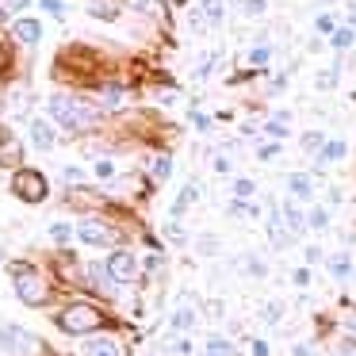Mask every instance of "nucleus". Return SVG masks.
<instances>
[{
  "instance_id": "obj_1",
  "label": "nucleus",
  "mask_w": 356,
  "mask_h": 356,
  "mask_svg": "<svg viewBox=\"0 0 356 356\" xmlns=\"http://www.w3.org/2000/svg\"><path fill=\"white\" fill-rule=\"evenodd\" d=\"M50 115H54L65 131H81V127H88L96 119V108L73 100V96H50Z\"/></svg>"
},
{
  "instance_id": "obj_2",
  "label": "nucleus",
  "mask_w": 356,
  "mask_h": 356,
  "mask_svg": "<svg viewBox=\"0 0 356 356\" xmlns=\"http://www.w3.org/2000/svg\"><path fill=\"white\" fill-rule=\"evenodd\" d=\"M12 280H16V295L27 302V307H42L50 295L47 280L39 276L35 268H27V264H12Z\"/></svg>"
},
{
  "instance_id": "obj_3",
  "label": "nucleus",
  "mask_w": 356,
  "mask_h": 356,
  "mask_svg": "<svg viewBox=\"0 0 356 356\" xmlns=\"http://www.w3.org/2000/svg\"><path fill=\"white\" fill-rule=\"evenodd\" d=\"M58 325H62L65 333H92L104 325V314L96 307H88V302H73L70 310L58 314Z\"/></svg>"
},
{
  "instance_id": "obj_4",
  "label": "nucleus",
  "mask_w": 356,
  "mask_h": 356,
  "mask_svg": "<svg viewBox=\"0 0 356 356\" xmlns=\"http://www.w3.org/2000/svg\"><path fill=\"white\" fill-rule=\"evenodd\" d=\"M0 348L12 353V356H39L42 353L39 337H31V333L19 330V325H4V330H0Z\"/></svg>"
},
{
  "instance_id": "obj_5",
  "label": "nucleus",
  "mask_w": 356,
  "mask_h": 356,
  "mask_svg": "<svg viewBox=\"0 0 356 356\" xmlns=\"http://www.w3.org/2000/svg\"><path fill=\"white\" fill-rule=\"evenodd\" d=\"M12 192H16L24 203H42L47 200V180H42V172H35V169H19L16 177H12Z\"/></svg>"
},
{
  "instance_id": "obj_6",
  "label": "nucleus",
  "mask_w": 356,
  "mask_h": 356,
  "mask_svg": "<svg viewBox=\"0 0 356 356\" xmlns=\"http://www.w3.org/2000/svg\"><path fill=\"white\" fill-rule=\"evenodd\" d=\"M108 272H111V280H119V284H131V280L138 276V261H134L131 253H111Z\"/></svg>"
},
{
  "instance_id": "obj_7",
  "label": "nucleus",
  "mask_w": 356,
  "mask_h": 356,
  "mask_svg": "<svg viewBox=\"0 0 356 356\" xmlns=\"http://www.w3.org/2000/svg\"><path fill=\"white\" fill-rule=\"evenodd\" d=\"M81 356H127V348L115 337H92L81 345Z\"/></svg>"
},
{
  "instance_id": "obj_8",
  "label": "nucleus",
  "mask_w": 356,
  "mask_h": 356,
  "mask_svg": "<svg viewBox=\"0 0 356 356\" xmlns=\"http://www.w3.org/2000/svg\"><path fill=\"white\" fill-rule=\"evenodd\" d=\"M77 234H81V241H88V245H111V230L104 222H92V218L81 222Z\"/></svg>"
},
{
  "instance_id": "obj_9",
  "label": "nucleus",
  "mask_w": 356,
  "mask_h": 356,
  "mask_svg": "<svg viewBox=\"0 0 356 356\" xmlns=\"http://www.w3.org/2000/svg\"><path fill=\"white\" fill-rule=\"evenodd\" d=\"M31 142L39 149H50L54 146V127H50L47 119H31Z\"/></svg>"
},
{
  "instance_id": "obj_10",
  "label": "nucleus",
  "mask_w": 356,
  "mask_h": 356,
  "mask_svg": "<svg viewBox=\"0 0 356 356\" xmlns=\"http://www.w3.org/2000/svg\"><path fill=\"white\" fill-rule=\"evenodd\" d=\"M85 8L96 19H115L119 16V0H85Z\"/></svg>"
},
{
  "instance_id": "obj_11",
  "label": "nucleus",
  "mask_w": 356,
  "mask_h": 356,
  "mask_svg": "<svg viewBox=\"0 0 356 356\" xmlns=\"http://www.w3.org/2000/svg\"><path fill=\"white\" fill-rule=\"evenodd\" d=\"M12 31H16V39H19V42H39V39H42V27L35 24V19H19V24L12 27Z\"/></svg>"
},
{
  "instance_id": "obj_12",
  "label": "nucleus",
  "mask_w": 356,
  "mask_h": 356,
  "mask_svg": "<svg viewBox=\"0 0 356 356\" xmlns=\"http://www.w3.org/2000/svg\"><path fill=\"white\" fill-rule=\"evenodd\" d=\"M287 188H291V200H310V180L302 177V172H295V177H287Z\"/></svg>"
},
{
  "instance_id": "obj_13",
  "label": "nucleus",
  "mask_w": 356,
  "mask_h": 356,
  "mask_svg": "<svg viewBox=\"0 0 356 356\" xmlns=\"http://www.w3.org/2000/svg\"><path fill=\"white\" fill-rule=\"evenodd\" d=\"M131 4H134L138 12H146V16H154V19H165V16H169L161 0H131Z\"/></svg>"
},
{
  "instance_id": "obj_14",
  "label": "nucleus",
  "mask_w": 356,
  "mask_h": 356,
  "mask_svg": "<svg viewBox=\"0 0 356 356\" xmlns=\"http://www.w3.org/2000/svg\"><path fill=\"white\" fill-rule=\"evenodd\" d=\"M268 234H272V245H287V230H284V222H280L276 211L268 215Z\"/></svg>"
},
{
  "instance_id": "obj_15",
  "label": "nucleus",
  "mask_w": 356,
  "mask_h": 356,
  "mask_svg": "<svg viewBox=\"0 0 356 356\" xmlns=\"http://www.w3.org/2000/svg\"><path fill=\"white\" fill-rule=\"evenodd\" d=\"M284 222H287V230H291V234L302 230V211H295V203H284Z\"/></svg>"
},
{
  "instance_id": "obj_16",
  "label": "nucleus",
  "mask_w": 356,
  "mask_h": 356,
  "mask_svg": "<svg viewBox=\"0 0 356 356\" xmlns=\"http://www.w3.org/2000/svg\"><path fill=\"white\" fill-rule=\"evenodd\" d=\"M322 146H325V138H322V134H314V131H310V134H302V154H318Z\"/></svg>"
},
{
  "instance_id": "obj_17",
  "label": "nucleus",
  "mask_w": 356,
  "mask_h": 356,
  "mask_svg": "<svg viewBox=\"0 0 356 356\" xmlns=\"http://www.w3.org/2000/svg\"><path fill=\"white\" fill-rule=\"evenodd\" d=\"M268 58H272L268 47H253V50H249V65H257V70H261V65H268Z\"/></svg>"
},
{
  "instance_id": "obj_18",
  "label": "nucleus",
  "mask_w": 356,
  "mask_h": 356,
  "mask_svg": "<svg viewBox=\"0 0 356 356\" xmlns=\"http://www.w3.org/2000/svg\"><path fill=\"white\" fill-rule=\"evenodd\" d=\"M341 157H345V142H330V146H325V154H322V165L325 161H341Z\"/></svg>"
},
{
  "instance_id": "obj_19",
  "label": "nucleus",
  "mask_w": 356,
  "mask_h": 356,
  "mask_svg": "<svg viewBox=\"0 0 356 356\" xmlns=\"http://www.w3.org/2000/svg\"><path fill=\"white\" fill-rule=\"evenodd\" d=\"M195 195H200V188H195V184H192V188H184V195L177 200V207H172V215H184V207L195 200Z\"/></svg>"
},
{
  "instance_id": "obj_20",
  "label": "nucleus",
  "mask_w": 356,
  "mask_h": 356,
  "mask_svg": "<svg viewBox=\"0 0 356 356\" xmlns=\"http://www.w3.org/2000/svg\"><path fill=\"white\" fill-rule=\"evenodd\" d=\"M333 47H337V50L353 47V27H345V31H333Z\"/></svg>"
},
{
  "instance_id": "obj_21",
  "label": "nucleus",
  "mask_w": 356,
  "mask_h": 356,
  "mask_svg": "<svg viewBox=\"0 0 356 356\" xmlns=\"http://www.w3.org/2000/svg\"><path fill=\"white\" fill-rule=\"evenodd\" d=\"M333 85H337V70H322V73H318V88H322V92H325V88H333Z\"/></svg>"
},
{
  "instance_id": "obj_22",
  "label": "nucleus",
  "mask_w": 356,
  "mask_h": 356,
  "mask_svg": "<svg viewBox=\"0 0 356 356\" xmlns=\"http://www.w3.org/2000/svg\"><path fill=\"white\" fill-rule=\"evenodd\" d=\"M169 172H172V161H169V157H157V161H154V177L165 180Z\"/></svg>"
},
{
  "instance_id": "obj_23",
  "label": "nucleus",
  "mask_w": 356,
  "mask_h": 356,
  "mask_svg": "<svg viewBox=\"0 0 356 356\" xmlns=\"http://www.w3.org/2000/svg\"><path fill=\"white\" fill-rule=\"evenodd\" d=\"M314 27H318V35H333V31H337L333 16H318V19H314Z\"/></svg>"
},
{
  "instance_id": "obj_24",
  "label": "nucleus",
  "mask_w": 356,
  "mask_h": 356,
  "mask_svg": "<svg viewBox=\"0 0 356 356\" xmlns=\"http://www.w3.org/2000/svg\"><path fill=\"white\" fill-rule=\"evenodd\" d=\"M203 356H230V345H226V341H211Z\"/></svg>"
},
{
  "instance_id": "obj_25",
  "label": "nucleus",
  "mask_w": 356,
  "mask_h": 356,
  "mask_svg": "<svg viewBox=\"0 0 356 356\" xmlns=\"http://www.w3.org/2000/svg\"><path fill=\"white\" fill-rule=\"evenodd\" d=\"M310 226H314V230H325V226H330V215H325V211H310Z\"/></svg>"
},
{
  "instance_id": "obj_26",
  "label": "nucleus",
  "mask_w": 356,
  "mask_h": 356,
  "mask_svg": "<svg viewBox=\"0 0 356 356\" xmlns=\"http://www.w3.org/2000/svg\"><path fill=\"white\" fill-rule=\"evenodd\" d=\"M230 215H238V218H253L257 211L249 207V203H230Z\"/></svg>"
},
{
  "instance_id": "obj_27",
  "label": "nucleus",
  "mask_w": 356,
  "mask_h": 356,
  "mask_svg": "<svg viewBox=\"0 0 356 356\" xmlns=\"http://www.w3.org/2000/svg\"><path fill=\"white\" fill-rule=\"evenodd\" d=\"M172 325H177V330H188V325H192V310H177Z\"/></svg>"
},
{
  "instance_id": "obj_28",
  "label": "nucleus",
  "mask_w": 356,
  "mask_h": 356,
  "mask_svg": "<svg viewBox=\"0 0 356 356\" xmlns=\"http://www.w3.org/2000/svg\"><path fill=\"white\" fill-rule=\"evenodd\" d=\"M276 154H280V146H276V142H268V146H261V149H257V157H261V161H272Z\"/></svg>"
},
{
  "instance_id": "obj_29",
  "label": "nucleus",
  "mask_w": 356,
  "mask_h": 356,
  "mask_svg": "<svg viewBox=\"0 0 356 356\" xmlns=\"http://www.w3.org/2000/svg\"><path fill=\"white\" fill-rule=\"evenodd\" d=\"M264 12V0H245V16H261Z\"/></svg>"
},
{
  "instance_id": "obj_30",
  "label": "nucleus",
  "mask_w": 356,
  "mask_h": 356,
  "mask_svg": "<svg viewBox=\"0 0 356 356\" xmlns=\"http://www.w3.org/2000/svg\"><path fill=\"white\" fill-rule=\"evenodd\" d=\"M234 192H238L241 200H245V195H253V180H238V184H234Z\"/></svg>"
},
{
  "instance_id": "obj_31",
  "label": "nucleus",
  "mask_w": 356,
  "mask_h": 356,
  "mask_svg": "<svg viewBox=\"0 0 356 356\" xmlns=\"http://www.w3.org/2000/svg\"><path fill=\"white\" fill-rule=\"evenodd\" d=\"M104 104H111V108L123 104V92H119V88H108V92H104Z\"/></svg>"
},
{
  "instance_id": "obj_32",
  "label": "nucleus",
  "mask_w": 356,
  "mask_h": 356,
  "mask_svg": "<svg viewBox=\"0 0 356 356\" xmlns=\"http://www.w3.org/2000/svg\"><path fill=\"white\" fill-rule=\"evenodd\" d=\"M192 123H195V131H211V119H207V115H200V111L192 115Z\"/></svg>"
},
{
  "instance_id": "obj_33",
  "label": "nucleus",
  "mask_w": 356,
  "mask_h": 356,
  "mask_svg": "<svg viewBox=\"0 0 356 356\" xmlns=\"http://www.w3.org/2000/svg\"><path fill=\"white\" fill-rule=\"evenodd\" d=\"M330 268H333V276H345V272H348V261H345V257H337Z\"/></svg>"
},
{
  "instance_id": "obj_34",
  "label": "nucleus",
  "mask_w": 356,
  "mask_h": 356,
  "mask_svg": "<svg viewBox=\"0 0 356 356\" xmlns=\"http://www.w3.org/2000/svg\"><path fill=\"white\" fill-rule=\"evenodd\" d=\"M111 172H115V169H111V161H100V165H96V177H104V180H108Z\"/></svg>"
},
{
  "instance_id": "obj_35",
  "label": "nucleus",
  "mask_w": 356,
  "mask_h": 356,
  "mask_svg": "<svg viewBox=\"0 0 356 356\" xmlns=\"http://www.w3.org/2000/svg\"><path fill=\"white\" fill-rule=\"evenodd\" d=\"M50 234H54V241H65V238H70V226H54V230H50Z\"/></svg>"
},
{
  "instance_id": "obj_36",
  "label": "nucleus",
  "mask_w": 356,
  "mask_h": 356,
  "mask_svg": "<svg viewBox=\"0 0 356 356\" xmlns=\"http://www.w3.org/2000/svg\"><path fill=\"white\" fill-rule=\"evenodd\" d=\"M42 8L54 12V16H58V12H62V0H42Z\"/></svg>"
},
{
  "instance_id": "obj_37",
  "label": "nucleus",
  "mask_w": 356,
  "mask_h": 356,
  "mask_svg": "<svg viewBox=\"0 0 356 356\" xmlns=\"http://www.w3.org/2000/svg\"><path fill=\"white\" fill-rule=\"evenodd\" d=\"M307 280H310V272H307V268L295 272V284H299V287H307Z\"/></svg>"
},
{
  "instance_id": "obj_38",
  "label": "nucleus",
  "mask_w": 356,
  "mask_h": 356,
  "mask_svg": "<svg viewBox=\"0 0 356 356\" xmlns=\"http://www.w3.org/2000/svg\"><path fill=\"white\" fill-rule=\"evenodd\" d=\"M345 330H348V333H353V337H356V310H353V314L345 318Z\"/></svg>"
},
{
  "instance_id": "obj_39",
  "label": "nucleus",
  "mask_w": 356,
  "mask_h": 356,
  "mask_svg": "<svg viewBox=\"0 0 356 356\" xmlns=\"http://www.w3.org/2000/svg\"><path fill=\"white\" fill-rule=\"evenodd\" d=\"M27 0H4V8H24Z\"/></svg>"
},
{
  "instance_id": "obj_40",
  "label": "nucleus",
  "mask_w": 356,
  "mask_h": 356,
  "mask_svg": "<svg viewBox=\"0 0 356 356\" xmlns=\"http://www.w3.org/2000/svg\"><path fill=\"white\" fill-rule=\"evenodd\" d=\"M348 19H353V27H356V4H353V8H348Z\"/></svg>"
},
{
  "instance_id": "obj_41",
  "label": "nucleus",
  "mask_w": 356,
  "mask_h": 356,
  "mask_svg": "<svg viewBox=\"0 0 356 356\" xmlns=\"http://www.w3.org/2000/svg\"><path fill=\"white\" fill-rule=\"evenodd\" d=\"M341 356H356V348H345V353H341Z\"/></svg>"
},
{
  "instance_id": "obj_42",
  "label": "nucleus",
  "mask_w": 356,
  "mask_h": 356,
  "mask_svg": "<svg viewBox=\"0 0 356 356\" xmlns=\"http://www.w3.org/2000/svg\"><path fill=\"white\" fill-rule=\"evenodd\" d=\"M0 19H4V8H0Z\"/></svg>"
},
{
  "instance_id": "obj_43",
  "label": "nucleus",
  "mask_w": 356,
  "mask_h": 356,
  "mask_svg": "<svg viewBox=\"0 0 356 356\" xmlns=\"http://www.w3.org/2000/svg\"><path fill=\"white\" fill-rule=\"evenodd\" d=\"M0 257H4V253H0Z\"/></svg>"
}]
</instances>
